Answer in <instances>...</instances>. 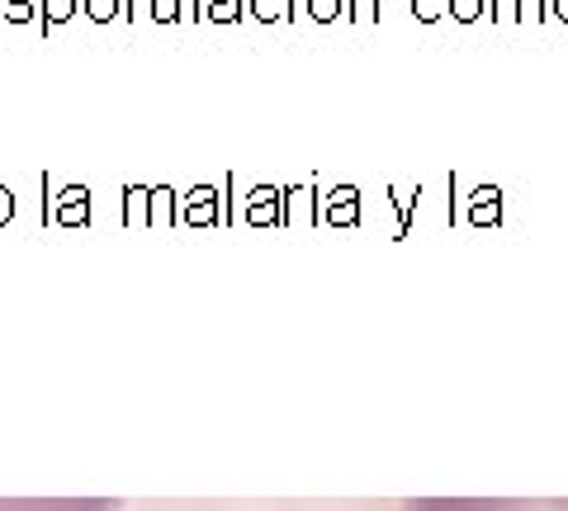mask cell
<instances>
[{
	"mask_svg": "<svg viewBox=\"0 0 568 511\" xmlns=\"http://www.w3.org/2000/svg\"><path fill=\"white\" fill-rule=\"evenodd\" d=\"M407 511H568V502H417Z\"/></svg>",
	"mask_w": 568,
	"mask_h": 511,
	"instance_id": "cell-1",
	"label": "cell"
}]
</instances>
